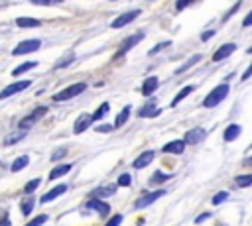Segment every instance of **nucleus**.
Wrapping results in <instances>:
<instances>
[{
	"label": "nucleus",
	"instance_id": "obj_11",
	"mask_svg": "<svg viewBox=\"0 0 252 226\" xmlns=\"http://www.w3.org/2000/svg\"><path fill=\"white\" fill-rule=\"evenodd\" d=\"M159 197H163V191H154V193H148V195H142L136 202H134V206L136 208H144V206H150L154 200H158Z\"/></svg>",
	"mask_w": 252,
	"mask_h": 226
},
{
	"label": "nucleus",
	"instance_id": "obj_41",
	"mask_svg": "<svg viewBox=\"0 0 252 226\" xmlns=\"http://www.w3.org/2000/svg\"><path fill=\"white\" fill-rule=\"evenodd\" d=\"M226 197H228V193H226V191H222V193H217V195L213 197V204H220V202H222Z\"/></svg>",
	"mask_w": 252,
	"mask_h": 226
},
{
	"label": "nucleus",
	"instance_id": "obj_19",
	"mask_svg": "<svg viewBox=\"0 0 252 226\" xmlns=\"http://www.w3.org/2000/svg\"><path fill=\"white\" fill-rule=\"evenodd\" d=\"M183 149H185V141L183 140H173V141L163 145L165 153H183Z\"/></svg>",
	"mask_w": 252,
	"mask_h": 226
},
{
	"label": "nucleus",
	"instance_id": "obj_7",
	"mask_svg": "<svg viewBox=\"0 0 252 226\" xmlns=\"http://www.w3.org/2000/svg\"><path fill=\"white\" fill-rule=\"evenodd\" d=\"M234 51H236V43H222V45L213 53V61H215V63H219V61H222V59L230 57Z\"/></svg>",
	"mask_w": 252,
	"mask_h": 226
},
{
	"label": "nucleus",
	"instance_id": "obj_25",
	"mask_svg": "<svg viewBox=\"0 0 252 226\" xmlns=\"http://www.w3.org/2000/svg\"><path fill=\"white\" fill-rule=\"evenodd\" d=\"M130 118V106H124L118 114H116V120H114V128H120L126 124V120Z\"/></svg>",
	"mask_w": 252,
	"mask_h": 226
},
{
	"label": "nucleus",
	"instance_id": "obj_18",
	"mask_svg": "<svg viewBox=\"0 0 252 226\" xmlns=\"http://www.w3.org/2000/svg\"><path fill=\"white\" fill-rule=\"evenodd\" d=\"M116 193V185H104V187H96L91 195L94 198H104V197H112Z\"/></svg>",
	"mask_w": 252,
	"mask_h": 226
},
{
	"label": "nucleus",
	"instance_id": "obj_17",
	"mask_svg": "<svg viewBox=\"0 0 252 226\" xmlns=\"http://www.w3.org/2000/svg\"><path fill=\"white\" fill-rule=\"evenodd\" d=\"M154 151H144V153H140L136 159H134V167L136 169H142V167H146V165H150L152 161H154Z\"/></svg>",
	"mask_w": 252,
	"mask_h": 226
},
{
	"label": "nucleus",
	"instance_id": "obj_2",
	"mask_svg": "<svg viewBox=\"0 0 252 226\" xmlns=\"http://www.w3.org/2000/svg\"><path fill=\"white\" fill-rule=\"evenodd\" d=\"M85 90H87V83H73V85L65 86L63 90L55 92V94H53V100H55V102H65V100H71V98L79 96V94L85 92Z\"/></svg>",
	"mask_w": 252,
	"mask_h": 226
},
{
	"label": "nucleus",
	"instance_id": "obj_28",
	"mask_svg": "<svg viewBox=\"0 0 252 226\" xmlns=\"http://www.w3.org/2000/svg\"><path fill=\"white\" fill-rule=\"evenodd\" d=\"M24 136H26V132H24V130H18V132L10 134V136L4 140V143H6V145H14V143H18V141H20Z\"/></svg>",
	"mask_w": 252,
	"mask_h": 226
},
{
	"label": "nucleus",
	"instance_id": "obj_49",
	"mask_svg": "<svg viewBox=\"0 0 252 226\" xmlns=\"http://www.w3.org/2000/svg\"><path fill=\"white\" fill-rule=\"evenodd\" d=\"M209 216H211V214H209V212H203V214H199V216H197V218H195V222H197V224H199V222H203V220H207V218H209Z\"/></svg>",
	"mask_w": 252,
	"mask_h": 226
},
{
	"label": "nucleus",
	"instance_id": "obj_31",
	"mask_svg": "<svg viewBox=\"0 0 252 226\" xmlns=\"http://www.w3.org/2000/svg\"><path fill=\"white\" fill-rule=\"evenodd\" d=\"M234 183H236V187H250L252 185V175H238L234 179Z\"/></svg>",
	"mask_w": 252,
	"mask_h": 226
},
{
	"label": "nucleus",
	"instance_id": "obj_1",
	"mask_svg": "<svg viewBox=\"0 0 252 226\" xmlns=\"http://www.w3.org/2000/svg\"><path fill=\"white\" fill-rule=\"evenodd\" d=\"M228 90H230V86L226 85V83H222V85H217L205 98H203V106L205 108H215V106H219L224 98H226V94H228Z\"/></svg>",
	"mask_w": 252,
	"mask_h": 226
},
{
	"label": "nucleus",
	"instance_id": "obj_15",
	"mask_svg": "<svg viewBox=\"0 0 252 226\" xmlns=\"http://www.w3.org/2000/svg\"><path fill=\"white\" fill-rule=\"evenodd\" d=\"M159 114H161V110L154 102H148L138 110V118H154V116H159Z\"/></svg>",
	"mask_w": 252,
	"mask_h": 226
},
{
	"label": "nucleus",
	"instance_id": "obj_16",
	"mask_svg": "<svg viewBox=\"0 0 252 226\" xmlns=\"http://www.w3.org/2000/svg\"><path fill=\"white\" fill-rule=\"evenodd\" d=\"M35 67H37V61H24V63H20L18 67L12 69V77L18 79V77H22L24 73H28V71H32V69H35Z\"/></svg>",
	"mask_w": 252,
	"mask_h": 226
},
{
	"label": "nucleus",
	"instance_id": "obj_24",
	"mask_svg": "<svg viewBox=\"0 0 252 226\" xmlns=\"http://www.w3.org/2000/svg\"><path fill=\"white\" fill-rule=\"evenodd\" d=\"M201 59H203V55H201V53H197V55H193V57H191L189 61H185V63H183V65H181V67H179V69L175 71V75H181V73H185V71H189V69H191L193 65H197V63H199Z\"/></svg>",
	"mask_w": 252,
	"mask_h": 226
},
{
	"label": "nucleus",
	"instance_id": "obj_38",
	"mask_svg": "<svg viewBox=\"0 0 252 226\" xmlns=\"http://www.w3.org/2000/svg\"><path fill=\"white\" fill-rule=\"evenodd\" d=\"M130 183H132V177H130L128 173H122V175L118 177V185H120V187H128Z\"/></svg>",
	"mask_w": 252,
	"mask_h": 226
},
{
	"label": "nucleus",
	"instance_id": "obj_40",
	"mask_svg": "<svg viewBox=\"0 0 252 226\" xmlns=\"http://www.w3.org/2000/svg\"><path fill=\"white\" fill-rule=\"evenodd\" d=\"M120 224H122V214H114L104 226H120Z\"/></svg>",
	"mask_w": 252,
	"mask_h": 226
},
{
	"label": "nucleus",
	"instance_id": "obj_14",
	"mask_svg": "<svg viewBox=\"0 0 252 226\" xmlns=\"http://www.w3.org/2000/svg\"><path fill=\"white\" fill-rule=\"evenodd\" d=\"M16 26L22 28V29H32V28H39L41 26V20L30 18V16H20V18H16Z\"/></svg>",
	"mask_w": 252,
	"mask_h": 226
},
{
	"label": "nucleus",
	"instance_id": "obj_10",
	"mask_svg": "<svg viewBox=\"0 0 252 226\" xmlns=\"http://www.w3.org/2000/svg\"><path fill=\"white\" fill-rule=\"evenodd\" d=\"M207 138V132L203 130V128H193V130H189L187 134H185V143H189V145H195V143H199V141H203Z\"/></svg>",
	"mask_w": 252,
	"mask_h": 226
},
{
	"label": "nucleus",
	"instance_id": "obj_22",
	"mask_svg": "<svg viewBox=\"0 0 252 226\" xmlns=\"http://www.w3.org/2000/svg\"><path fill=\"white\" fill-rule=\"evenodd\" d=\"M240 126L238 124H230L226 130H224V134H222V138H224V141H234L238 136H240Z\"/></svg>",
	"mask_w": 252,
	"mask_h": 226
},
{
	"label": "nucleus",
	"instance_id": "obj_23",
	"mask_svg": "<svg viewBox=\"0 0 252 226\" xmlns=\"http://www.w3.org/2000/svg\"><path fill=\"white\" fill-rule=\"evenodd\" d=\"M28 163H30V157H28V155H20V157H16V159L12 161L10 171H12V173H18V171H22L24 167H28Z\"/></svg>",
	"mask_w": 252,
	"mask_h": 226
},
{
	"label": "nucleus",
	"instance_id": "obj_4",
	"mask_svg": "<svg viewBox=\"0 0 252 226\" xmlns=\"http://www.w3.org/2000/svg\"><path fill=\"white\" fill-rule=\"evenodd\" d=\"M30 85H32L30 79H20V81L10 83L8 86H4V88L0 90V100H6V98H10V96H14V94H18V92H22V90H26V88H30Z\"/></svg>",
	"mask_w": 252,
	"mask_h": 226
},
{
	"label": "nucleus",
	"instance_id": "obj_35",
	"mask_svg": "<svg viewBox=\"0 0 252 226\" xmlns=\"http://www.w3.org/2000/svg\"><path fill=\"white\" fill-rule=\"evenodd\" d=\"M240 4H242V0H238V2H236V4H234V6H232V8H230V10L226 12V14H224V18H222V22H226V20H230V18H232V16H234V14L238 12V8H240Z\"/></svg>",
	"mask_w": 252,
	"mask_h": 226
},
{
	"label": "nucleus",
	"instance_id": "obj_37",
	"mask_svg": "<svg viewBox=\"0 0 252 226\" xmlns=\"http://www.w3.org/2000/svg\"><path fill=\"white\" fill-rule=\"evenodd\" d=\"M67 155V149L65 147H59V149H55L53 153H51V161H57V159H61V157H65Z\"/></svg>",
	"mask_w": 252,
	"mask_h": 226
},
{
	"label": "nucleus",
	"instance_id": "obj_51",
	"mask_svg": "<svg viewBox=\"0 0 252 226\" xmlns=\"http://www.w3.org/2000/svg\"><path fill=\"white\" fill-rule=\"evenodd\" d=\"M63 0H51V4H61Z\"/></svg>",
	"mask_w": 252,
	"mask_h": 226
},
{
	"label": "nucleus",
	"instance_id": "obj_30",
	"mask_svg": "<svg viewBox=\"0 0 252 226\" xmlns=\"http://www.w3.org/2000/svg\"><path fill=\"white\" fill-rule=\"evenodd\" d=\"M39 185H41V179H30V181L26 183V187H24V193H26V195H32Z\"/></svg>",
	"mask_w": 252,
	"mask_h": 226
},
{
	"label": "nucleus",
	"instance_id": "obj_3",
	"mask_svg": "<svg viewBox=\"0 0 252 226\" xmlns=\"http://www.w3.org/2000/svg\"><path fill=\"white\" fill-rule=\"evenodd\" d=\"M39 47H41V39H37V37L24 39V41H20V43H18V45L12 49V55H16V57L30 55V53H35Z\"/></svg>",
	"mask_w": 252,
	"mask_h": 226
},
{
	"label": "nucleus",
	"instance_id": "obj_8",
	"mask_svg": "<svg viewBox=\"0 0 252 226\" xmlns=\"http://www.w3.org/2000/svg\"><path fill=\"white\" fill-rule=\"evenodd\" d=\"M89 210H94V212H98L100 216H106L108 212H110V204L108 202H102L100 198H91V200H87V204H85Z\"/></svg>",
	"mask_w": 252,
	"mask_h": 226
},
{
	"label": "nucleus",
	"instance_id": "obj_50",
	"mask_svg": "<svg viewBox=\"0 0 252 226\" xmlns=\"http://www.w3.org/2000/svg\"><path fill=\"white\" fill-rule=\"evenodd\" d=\"M244 163H246V165H252V157H248V159H246Z\"/></svg>",
	"mask_w": 252,
	"mask_h": 226
},
{
	"label": "nucleus",
	"instance_id": "obj_29",
	"mask_svg": "<svg viewBox=\"0 0 252 226\" xmlns=\"http://www.w3.org/2000/svg\"><path fill=\"white\" fill-rule=\"evenodd\" d=\"M33 124H35V120H33V118L28 114L26 118H22V120H20V124H18V130H24V132H28V130H30Z\"/></svg>",
	"mask_w": 252,
	"mask_h": 226
},
{
	"label": "nucleus",
	"instance_id": "obj_26",
	"mask_svg": "<svg viewBox=\"0 0 252 226\" xmlns=\"http://www.w3.org/2000/svg\"><path fill=\"white\" fill-rule=\"evenodd\" d=\"M33 206H35V198H32V197H28V198H24L20 202V210H22L24 216H30L32 210H33Z\"/></svg>",
	"mask_w": 252,
	"mask_h": 226
},
{
	"label": "nucleus",
	"instance_id": "obj_36",
	"mask_svg": "<svg viewBox=\"0 0 252 226\" xmlns=\"http://www.w3.org/2000/svg\"><path fill=\"white\" fill-rule=\"evenodd\" d=\"M169 43H171V41H161L159 45H156V47H152L148 55H156V53H159L161 49H165V47H169Z\"/></svg>",
	"mask_w": 252,
	"mask_h": 226
},
{
	"label": "nucleus",
	"instance_id": "obj_6",
	"mask_svg": "<svg viewBox=\"0 0 252 226\" xmlns=\"http://www.w3.org/2000/svg\"><path fill=\"white\" fill-rule=\"evenodd\" d=\"M144 39V31H138V33H134V35H130V37H126L124 41H122V45H120V49L116 51V55H114V59H118V57H122L126 51H130L132 47H136L140 41Z\"/></svg>",
	"mask_w": 252,
	"mask_h": 226
},
{
	"label": "nucleus",
	"instance_id": "obj_5",
	"mask_svg": "<svg viewBox=\"0 0 252 226\" xmlns=\"http://www.w3.org/2000/svg\"><path fill=\"white\" fill-rule=\"evenodd\" d=\"M142 14V10H138V8H134V10H128V12H124V14H120L116 20H112L110 22V28H114V29H120V28H124V26H128V24H132L138 16Z\"/></svg>",
	"mask_w": 252,
	"mask_h": 226
},
{
	"label": "nucleus",
	"instance_id": "obj_9",
	"mask_svg": "<svg viewBox=\"0 0 252 226\" xmlns=\"http://www.w3.org/2000/svg\"><path fill=\"white\" fill-rule=\"evenodd\" d=\"M158 86H159V79H158L156 75H152V77H146V79H144L140 92H142L144 96H152V94L158 90Z\"/></svg>",
	"mask_w": 252,
	"mask_h": 226
},
{
	"label": "nucleus",
	"instance_id": "obj_21",
	"mask_svg": "<svg viewBox=\"0 0 252 226\" xmlns=\"http://www.w3.org/2000/svg\"><path fill=\"white\" fill-rule=\"evenodd\" d=\"M193 90H195V85H185V86H183V88H181V90L175 94V98L171 100V108H173V106H177V104H179V102H181L185 96H189Z\"/></svg>",
	"mask_w": 252,
	"mask_h": 226
},
{
	"label": "nucleus",
	"instance_id": "obj_32",
	"mask_svg": "<svg viewBox=\"0 0 252 226\" xmlns=\"http://www.w3.org/2000/svg\"><path fill=\"white\" fill-rule=\"evenodd\" d=\"M45 114H47V106H37V108H35V110H33L30 116H32L35 122H39V120H41Z\"/></svg>",
	"mask_w": 252,
	"mask_h": 226
},
{
	"label": "nucleus",
	"instance_id": "obj_12",
	"mask_svg": "<svg viewBox=\"0 0 252 226\" xmlns=\"http://www.w3.org/2000/svg\"><path fill=\"white\" fill-rule=\"evenodd\" d=\"M67 191V185L65 183H61V185H55L53 189H49L41 198H39V202H51V200H55L57 197H61L63 193Z\"/></svg>",
	"mask_w": 252,
	"mask_h": 226
},
{
	"label": "nucleus",
	"instance_id": "obj_46",
	"mask_svg": "<svg viewBox=\"0 0 252 226\" xmlns=\"http://www.w3.org/2000/svg\"><path fill=\"white\" fill-rule=\"evenodd\" d=\"M94 130H96V132H110L112 126H110V124H102V126H96Z\"/></svg>",
	"mask_w": 252,
	"mask_h": 226
},
{
	"label": "nucleus",
	"instance_id": "obj_45",
	"mask_svg": "<svg viewBox=\"0 0 252 226\" xmlns=\"http://www.w3.org/2000/svg\"><path fill=\"white\" fill-rule=\"evenodd\" d=\"M213 35H215V29H209V31H203V33H201V39H203V41H209Z\"/></svg>",
	"mask_w": 252,
	"mask_h": 226
},
{
	"label": "nucleus",
	"instance_id": "obj_34",
	"mask_svg": "<svg viewBox=\"0 0 252 226\" xmlns=\"http://www.w3.org/2000/svg\"><path fill=\"white\" fill-rule=\"evenodd\" d=\"M73 61H75V55L71 53V55L63 57L61 61H57V63H55V69H63V67H67V65H69V63H73Z\"/></svg>",
	"mask_w": 252,
	"mask_h": 226
},
{
	"label": "nucleus",
	"instance_id": "obj_33",
	"mask_svg": "<svg viewBox=\"0 0 252 226\" xmlns=\"http://www.w3.org/2000/svg\"><path fill=\"white\" fill-rule=\"evenodd\" d=\"M47 222V214H39V216H35V218H32L28 224H24V226H43Z\"/></svg>",
	"mask_w": 252,
	"mask_h": 226
},
{
	"label": "nucleus",
	"instance_id": "obj_44",
	"mask_svg": "<svg viewBox=\"0 0 252 226\" xmlns=\"http://www.w3.org/2000/svg\"><path fill=\"white\" fill-rule=\"evenodd\" d=\"M252 26V10L244 16V20H242V28H250Z\"/></svg>",
	"mask_w": 252,
	"mask_h": 226
},
{
	"label": "nucleus",
	"instance_id": "obj_48",
	"mask_svg": "<svg viewBox=\"0 0 252 226\" xmlns=\"http://www.w3.org/2000/svg\"><path fill=\"white\" fill-rule=\"evenodd\" d=\"M32 4H35V6H49L51 4V0H30Z\"/></svg>",
	"mask_w": 252,
	"mask_h": 226
},
{
	"label": "nucleus",
	"instance_id": "obj_20",
	"mask_svg": "<svg viewBox=\"0 0 252 226\" xmlns=\"http://www.w3.org/2000/svg\"><path fill=\"white\" fill-rule=\"evenodd\" d=\"M71 169H73V165H71V163H61V165H57L55 169H51L49 179H51V181H55V179H59V177H63V175H67Z\"/></svg>",
	"mask_w": 252,
	"mask_h": 226
},
{
	"label": "nucleus",
	"instance_id": "obj_47",
	"mask_svg": "<svg viewBox=\"0 0 252 226\" xmlns=\"http://www.w3.org/2000/svg\"><path fill=\"white\" fill-rule=\"evenodd\" d=\"M250 77H252V63H250V65H248V69L244 71V75H242V81H248Z\"/></svg>",
	"mask_w": 252,
	"mask_h": 226
},
{
	"label": "nucleus",
	"instance_id": "obj_42",
	"mask_svg": "<svg viewBox=\"0 0 252 226\" xmlns=\"http://www.w3.org/2000/svg\"><path fill=\"white\" fill-rule=\"evenodd\" d=\"M8 216H10L8 212L0 210V226H12V222H10V218H8Z\"/></svg>",
	"mask_w": 252,
	"mask_h": 226
},
{
	"label": "nucleus",
	"instance_id": "obj_13",
	"mask_svg": "<svg viewBox=\"0 0 252 226\" xmlns=\"http://www.w3.org/2000/svg\"><path fill=\"white\" fill-rule=\"evenodd\" d=\"M91 124H93V116H91V114H81V116L75 120V124H73V132H75V134H83Z\"/></svg>",
	"mask_w": 252,
	"mask_h": 226
},
{
	"label": "nucleus",
	"instance_id": "obj_43",
	"mask_svg": "<svg viewBox=\"0 0 252 226\" xmlns=\"http://www.w3.org/2000/svg\"><path fill=\"white\" fill-rule=\"evenodd\" d=\"M191 2H193V0H177V2H175V10H177V12H181V10H185Z\"/></svg>",
	"mask_w": 252,
	"mask_h": 226
},
{
	"label": "nucleus",
	"instance_id": "obj_27",
	"mask_svg": "<svg viewBox=\"0 0 252 226\" xmlns=\"http://www.w3.org/2000/svg\"><path fill=\"white\" fill-rule=\"evenodd\" d=\"M108 110H110V104L108 102H102L96 110H94V114H91L93 116V122H98V120H102L106 114H108Z\"/></svg>",
	"mask_w": 252,
	"mask_h": 226
},
{
	"label": "nucleus",
	"instance_id": "obj_39",
	"mask_svg": "<svg viewBox=\"0 0 252 226\" xmlns=\"http://www.w3.org/2000/svg\"><path fill=\"white\" fill-rule=\"evenodd\" d=\"M167 179H169V175H163V173L158 171V173H154V177H152L150 181H152V183H163V181H167Z\"/></svg>",
	"mask_w": 252,
	"mask_h": 226
}]
</instances>
